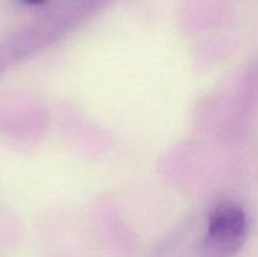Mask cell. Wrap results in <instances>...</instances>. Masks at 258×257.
<instances>
[{"label": "cell", "mask_w": 258, "mask_h": 257, "mask_svg": "<svg viewBox=\"0 0 258 257\" xmlns=\"http://www.w3.org/2000/svg\"><path fill=\"white\" fill-rule=\"evenodd\" d=\"M246 232L247 217L243 208L234 202L221 203L209 216L207 249L212 256H232L243 244Z\"/></svg>", "instance_id": "6da1fadb"}, {"label": "cell", "mask_w": 258, "mask_h": 257, "mask_svg": "<svg viewBox=\"0 0 258 257\" xmlns=\"http://www.w3.org/2000/svg\"><path fill=\"white\" fill-rule=\"evenodd\" d=\"M23 4L30 5V7H39V5L47 4L49 0H20Z\"/></svg>", "instance_id": "7a4b0ae2"}]
</instances>
